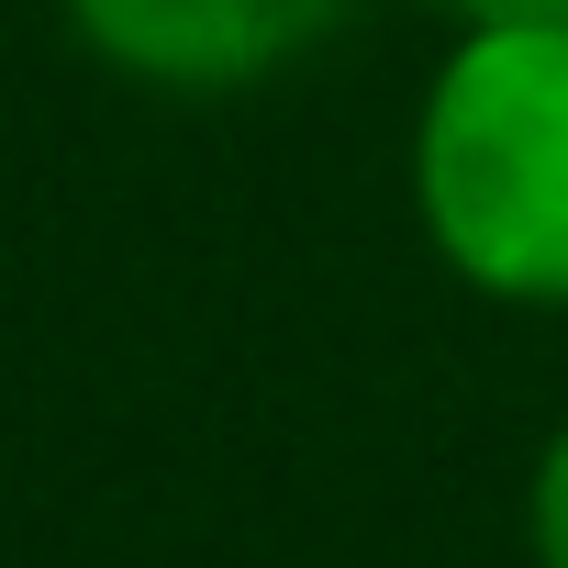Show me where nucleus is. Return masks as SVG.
Wrapping results in <instances>:
<instances>
[{"mask_svg":"<svg viewBox=\"0 0 568 568\" xmlns=\"http://www.w3.org/2000/svg\"><path fill=\"white\" fill-rule=\"evenodd\" d=\"M402 201L468 302L568 313V23H446L413 90Z\"/></svg>","mask_w":568,"mask_h":568,"instance_id":"obj_1","label":"nucleus"},{"mask_svg":"<svg viewBox=\"0 0 568 568\" xmlns=\"http://www.w3.org/2000/svg\"><path fill=\"white\" fill-rule=\"evenodd\" d=\"M446 23H568V0H435Z\"/></svg>","mask_w":568,"mask_h":568,"instance_id":"obj_4","label":"nucleus"},{"mask_svg":"<svg viewBox=\"0 0 568 568\" xmlns=\"http://www.w3.org/2000/svg\"><path fill=\"white\" fill-rule=\"evenodd\" d=\"M357 0H57L68 45L156 101H234L313 68Z\"/></svg>","mask_w":568,"mask_h":568,"instance_id":"obj_2","label":"nucleus"},{"mask_svg":"<svg viewBox=\"0 0 568 568\" xmlns=\"http://www.w3.org/2000/svg\"><path fill=\"white\" fill-rule=\"evenodd\" d=\"M524 557L535 568H568V413L546 424V446L524 468Z\"/></svg>","mask_w":568,"mask_h":568,"instance_id":"obj_3","label":"nucleus"}]
</instances>
